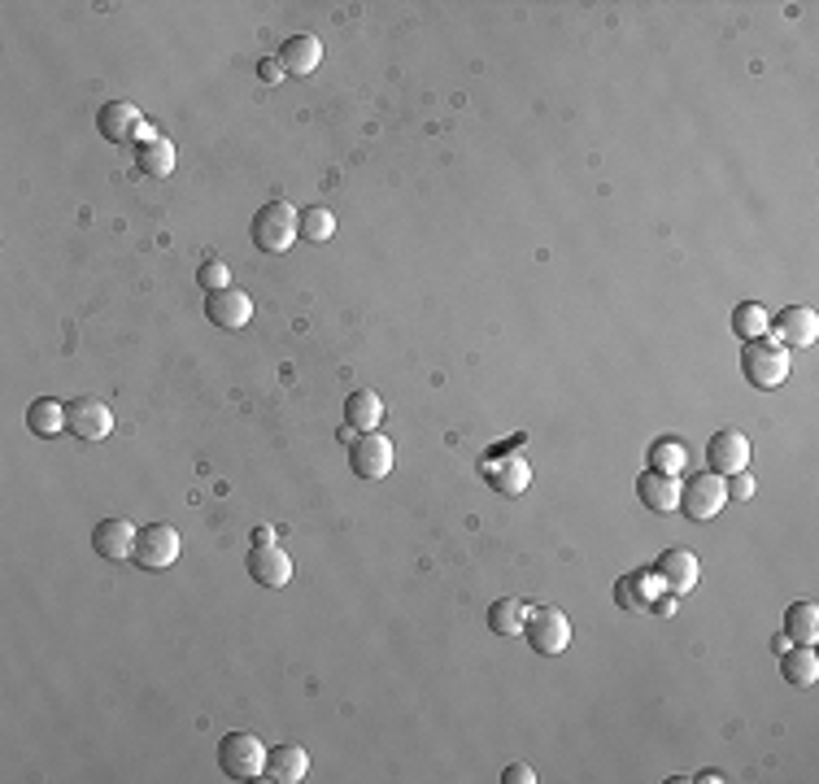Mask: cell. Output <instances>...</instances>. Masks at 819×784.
<instances>
[{"instance_id":"32","label":"cell","mask_w":819,"mask_h":784,"mask_svg":"<svg viewBox=\"0 0 819 784\" xmlns=\"http://www.w3.org/2000/svg\"><path fill=\"white\" fill-rule=\"evenodd\" d=\"M502 781L506 784H536V772H532L527 763H511V767L502 772Z\"/></svg>"},{"instance_id":"36","label":"cell","mask_w":819,"mask_h":784,"mask_svg":"<svg viewBox=\"0 0 819 784\" xmlns=\"http://www.w3.org/2000/svg\"><path fill=\"white\" fill-rule=\"evenodd\" d=\"M789 645H794V641H789V637H785V633H780V637H776V641H771V649H776V654H785V649H789Z\"/></svg>"},{"instance_id":"25","label":"cell","mask_w":819,"mask_h":784,"mask_svg":"<svg viewBox=\"0 0 819 784\" xmlns=\"http://www.w3.org/2000/svg\"><path fill=\"white\" fill-rule=\"evenodd\" d=\"M523 619H527V606L515 597H502V602L489 606V633L493 637H523Z\"/></svg>"},{"instance_id":"5","label":"cell","mask_w":819,"mask_h":784,"mask_svg":"<svg viewBox=\"0 0 819 784\" xmlns=\"http://www.w3.org/2000/svg\"><path fill=\"white\" fill-rule=\"evenodd\" d=\"M523 637H527V645H532L540 658H558V654L571 645V619H567L558 606H536V610H527V619H523Z\"/></svg>"},{"instance_id":"15","label":"cell","mask_w":819,"mask_h":784,"mask_svg":"<svg viewBox=\"0 0 819 784\" xmlns=\"http://www.w3.org/2000/svg\"><path fill=\"white\" fill-rule=\"evenodd\" d=\"M249 575H253L262 588H288V579H293V558H288L280 545H253V550H249Z\"/></svg>"},{"instance_id":"13","label":"cell","mask_w":819,"mask_h":784,"mask_svg":"<svg viewBox=\"0 0 819 784\" xmlns=\"http://www.w3.org/2000/svg\"><path fill=\"white\" fill-rule=\"evenodd\" d=\"M96 127H101V136L109 144H140L149 132H145V118H140V109L132 105V101H109V105H101V114H96Z\"/></svg>"},{"instance_id":"23","label":"cell","mask_w":819,"mask_h":784,"mask_svg":"<svg viewBox=\"0 0 819 784\" xmlns=\"http://www.w3.org/2000/svg\"><path fill=\"white\" fill-rule=\"evenodd\" d=\"M379 419H384V401L375 397L371 388H358V393H349V401H345V428L375 431V428H379Z\"/></svg>"},{"instance_id":"11","label":"cell","mask_w":819,"mask_h":784,"mask_svg":"<svg viewBox=\"0 0 819 784\" xmlns=\"http://www.w3.org/2000/svg\"><path fill=\"white\" fill-rule=\"evenodd\" d=\"M66 431L71 436H78V440H105L109 431H114V415H109V406L105 401H96V397H75V401H66Z\"/></svg>"},{"instance_id":"28","label":"cell","mask_w":819,"mask_h":784,"mask_svg":"<svg viewBox=\"0 0 819 784\" xmlns=\"http://www.w3.org/2000/svg\"><path fill=\"white\" fill-rule=\"evenodd\" d=\"M301 236H305L309 244H327V240L336 236V215L323 210V206H309V210L301 215Z\"/></svg>"},{"instance_id":"17","label":"cell","mask_w":819,"mask_h":784,"mask_svg":"<svg viewBox=\"0 0 819 784\" xmlns=\"http://www.w3.org/2000/svg\"><path fill=\"white\" fill-rule=\"evenodd\" d=\"M637 498H641L645 510H654V514H671V510H680V480L663 475V471H645L637 480Z\"/></svg>"},{"instance_id":"10","label":"cell","mask_w":819,"mask_h":784,"mask_svg":"<svg viewBox=\"0 0 819 784\" xmlns=\"http://www.w3.org/2000/svg\"><path fill=\"white\" fill-rule=\"evenodd\" d=\"M749 462V436L742 428H720L711 440H706V471L715 475H737Z\"/></svg>"},{"instance_id":"1","label":"cell","mask_w":819,"mask_h":784,"mask_svg":"<svg viewBox=\"0 0 819 784\" xmlns=\"http://www.w3.org/2000/svg\"><path fill=\"white\" fill-rule=\"evenodd\" d=\"M789 370H794V354L785 349V345H776L771 336H763V341H749L742 349V375L749 388H758V393H771V388H780L785 379H789Z\"/></svg>"},{"instance_id":"26","label":"cell","mask_w":819,"mask_h":784,"mask_svg":"<svg viewBox=\"0 0 819 784\" xmlns=\"http://www.w3.org/2000/svg\"><path fill=\"white\" fill-rule=\"evenodd\" d=\"M767 327H771V314H767L758 301H742V305L733 310V332L742 336L745 345H749V341H763Z\"/></svg>"},{"instance_id":"22","label":"cell","mask_w":819,"mask_h":784,"mask_svg":"<svg viewBox=\"0 0 819 784\" xmlns=\"http://www.w3.org/2000/svg\"><path fill=\"white\" fill-rule=\"evenodd\" d=\"M27 428L35 431L40 440H53V436H62V431H66V406H62V401H53V397H40V401H31V406H27Z\"/></svg>"},{"instance_id":"7","label":"cell","mask_w":819,"mask_h":784,"mask_svg":"<svg viewBox=\"0 0 819 784\" xmlns=\"http://www.w3.org/2000/svg\"><path fill=\"white\" fill-rule=\"evenodd\" d=\"M179 550H183L179 545V532L170 523H153V527H140L132 563L140 571H170L179 563Z\"/></svg>"},{"instance_id":"2","label":"cell","mask_w":819,"mask_h":784,"mask_svg":"<svg viewBox=\"0 0 819 784\" xmlns=\"http://www.w3.org/2000/svg\"><path fill=\"white\" fill-rule=\"evenodd\" d=\"M253 244L262 253H288L293 244L301 240V215L288 206V201H271L253 215V227H249Z\"/></svg>"},{"instance_id":"33","label":"cell","mask_w":819,"mask_h":784,"mask_svg":"<svg viewBox=\"0 0 819 784\" xmlns=\"http://www.w3.org/2000/svg\"><path fill=\"white\" fill-rule=\"evenodd\" d=\"M650 610H659L663 619H671V615L680 610V593H663V597H654V602H650Z\"/></svg>"},{"instance_id":"16","label":"cell","mask_w":819,"mask_h":784,"mask_svg":"<svg viewBox=\"0 0 819 784\" xmlns=\"http://www.w3.org/2000/svg\"><path fill=\"white\" fill-rule=\"evenodd\" d=\"M305 776H309V754H305L301 745H293V741H284V745H275V750L266 754V776H262V781L301 784Z\"/></svg>"},{"instance_id":"34","label":"cell","mask_w":819,"mask_h":784,"mask_svg":"<svg viewBox=\"0 0 819 784\" xmlns=\"http://www.w3.org/2000/svg\"><path fill=\"white\" fill-rule=\"evenodd\" d=\"M258 74H262L266 83H284V66H280V58H266V62H258Z\"/></svg>"},{"instance_id":"29","label":"cell","mask_w":819,"mask_h":784,"mask_svg":"<svg viewBox=\"0 0 819 784\" xmlns=\"http://www.w3.org/2000/svg\"><path fill=\"white\" fill-rule=\"evenodd\" d=\"M684 445L680 440H659L654 449H650V471H663V475H680L684 471Z\"/></svg>"},{"instance_id":"12","label":"cell","mask_w":819,"mask_h":784,"mask_svg":"<svg viewBox=\"0 0 819 784\" xmlns=\"http://www.w3.org/2000/svg\"><path fill=\"white\" fill-rule=\"evenodd\" d=\"M136 536H140V527L132 519H101L92 532V550L105 563H127L136 554Z\"/></svg>"},{"instance_id":"8","label":"cell","mask_w":819,"mask_h":784,"mask_svg":"<svg viewBox=\"0 0 819 784\" xmlns=\"http://www.w3.org/2000/svg\"><path fill=\"white\" fill-rule=\"evenodd\" d=\"M767 336H771L776 345H785L789 354H794V349H811L819 341V314L811 305H785V310L771 318Z\"/></svg>"},{"instance_id":"14","label":"cell","mask_w":819,"mask_h":784,"mask_svg":"<svg viewBox=\"0 0 819 784\" xmlns=\"http://www.w3.org/2000/svg\"><path fill=\"white\" fill-rule=\"evenodd\" d=\"M206 318L223 332H240L253 318V296L244 288H219L206 296Z\"/></svg>"},{"instance_id":"18","label":"cell","mask_w":819,"mask_h":784,"mask_svg":"<svg viewBox=\"0 0 819 784\" xmlns=\"http://www.w3.org/2000/svg\"><path fill=\"white\" fill-rule=\"evenodd\" d=\"M654 579H663L671 593H689L697 584V554L689 550H663L654 563Z\"/></svg>"},{"instance_id":"19","label":"cell","mask_w":819,"mask_h":784,"mask_svg":"<svg viewBox=\"0 0 819 784\" xmlns=\"http://www.w3.org/2000/svg\"><path fill=\"white\" fill-rule=\"evenodd\" d=\"M318 62H323V44L314 35H293V40L280 44V66H284V74H293V79L314 74Z\"/></svg>"},{"instance_id":"20","label":"cell","mask_w":819,"mask_h":784,"mask_svg":"<svg viewBox=\"0 0 819 784\" xmlns=\"http://www.w3.org/2000/svg\"><path fill=\"white\" fill-rule=\"evenodd\" d=\"M780 676H785V684H794V689H811L819 680L816 645H789V649L780 654Z\"/></svg>"},{"instance_id":"21","label":"cell","mask_w":819,"mask_h":784,"mask_svg":"<svg viewBox=\"0 0 819 784\" xmlns=\"http://www.w3.org/2000/svg\"><path fill=\"white\" fill-rule=\"evenodd\" d=\"M136 166H140V175H149V179H166V175L175 170V144L149 132L145 140L136 144Z\"/></svg>"},{"instance_id":"24","label":"cell","mask_w":819,"mask_h":784,"mask_svg":"<svg viewBox=\"0 0 819 784\" xmlns=\"http://www.w3.org/2000/svg\"><path fill=\"white\" fill-rule=\"evenodd\" d=\"M785 637L794 645H816L819 641V606L816 602H794L785 610Z\"/></svg>"},{"instance_id":"4","label":"cell","mask_w":819,"mask_h":784,"mask_svg":"<svg viewBox=\"0 0 819 784\" xmlns=\"http://www.w3.org/2000/svg\"><path fill=\"white\" fill-rule=\"evenodd\" d=\"M266 745L253 732H231L219 745V767L231 781H262L266 776Z\"/></svg>"},{"instance_id":"30","label":"cell","mask_w":819,"mask_h":784,"mask_svg":"<svg viewBox=\"0 0 819 784\" xmlns=\"http://www.w3.org/2000/svg\"><path fill=\"white\" fill-rule=\"evenodd\" d=\"M197 284L206 288V296H210V292H219V288H231V275H227V266L219 262V258H210V262H201Z\"/></svg>"},{"instance_id":"9","label":"cell","mask_w":819,"mask_h":784,"mask_svg":"<svg viewBox=\"0 0 819 784\" xmlns=\"http://www.w3.org/2000/svg\"><path fill=\"white\" fill-rule=\"evenodd\" d=\"M349 467L358 480H384L392 471V440L384 431H358L349 440Z\"/></svg>"},{"instance_id":"6","label":"cell","mask_w":819,"mask_h":784,"mask_svg":"<svg viewBox=\"0 0 819 784\" xmlns=\"http://www.w3.org/2000/svg\"><path fill=\"white\" fill-rule=\"evenodd\" d=\"M724 505H728V484L715 471H697L689 475V484H680V510L693 523H711L715 514H724Z\"/></svg>"},{"instance_id":"35","label":"cell","mask_w":819,"mask_h":784,"mask_svg":"<svg viewBox=\"0 0 819 784\" xmlns=\"http://www.w3.org/2000/svg\"><path fill=\"white\" fill-rule=\"evenodd\" d=\"M253 545H275V532L262 523V527H253Z\"/></svg>"},{"instance_id":"27","label":"cell","mask_w":819,"mask_h":784,"mask_svg":"<svg viewBox=\"0 0 819 784\" xmlns=\"http://www.w3.org/2000/svg\"><path fill=\"white\" fill-rule=\"evenodd\" d=\"M650 579H654V571H637V575L619 579V584H615L619 606H623V610H650V602H654V593H645Z\"/></svg>"},{"instance_id":"3","label":"cell","mask_w":819,"mask_h":784,"mask_svg":"<svg viewBox=\"0 0 819 784\" xmlns=\"http://www.w3.org/2000/svg\"><path fill=\"white\" fill-rule=\"evenodd\" d=\"M480 480H484L497 498H523L527 484H532V467H527L523 453H515V445H506V449L484 453V462H480Z\"/></svg>"},{"instance_id":"31","label":"cell","mask_w":819,"mask_h":784,"mask_svg":"<svg viewBox=\"0 0 819 784\" xmlns=\"http://www.w3.org/2000/svg\"><path fill=\"white\" fill-rule=\"evenodd\" d=\"M724 484H728V501H749V498H754V475H749V471L728 475Z\"/></svg>"}]
</instances>
